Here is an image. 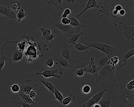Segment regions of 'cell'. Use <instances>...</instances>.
I'll use <instances>...</instances> for the list:
<instances>
[{"label":"cell","mask_w":134,"mask_h":107,"mask_svg":"<svg viewBox=\"0 0 134 107\" xmlns=\"http://www.w3.org/2000/svg\"><path fill=\"white\" fill-rule=\"evenodd\" d=\"M18 40H10L3 44L1 47V54L8 62L9 66L12 63L21 61L23 56V52H20L17 48Z\"/></svg>","instance_id":"cell-1"},{"label":"cell","mask_w":134,"mask_h":107,"mask_svg":"<svg viewBox=\"0 0 134 107\" xmlns=\"http://www.w3.org/2000/svg\"><path fill=\"white\" fill-rule=\"evenodd\" d=\"M116 5H117V4L116 3H113L109 5L104 4L102 6V9L99 10L102 13L101 15L98 16L99 17L102 18L105 15L109 16L115 27L118 25L122 24L120 18L119 11L115 9Z\"/></svg>","instance_id":"cell-2"},{"label":"cell","mask_w":134,"mask_h":107,"mask_svg":"<svg viewBox=\"0 0 134 107\" xmlns=\"http://www.w3.org/2000/svg\"><path fill=\"white\" fill-rule=\"evenodd\" d=\"M116 96V98L123 105L131 106L132 104L134 101L133 90H128L124 86L121 87Z\"/></svg>","instance_id":"cell-3"},{"label":"cell","mask_w":134,"mask_h":107,"mask_svg":"<svg viewBox=\"0 0 134 107\" xmlns=\"http://www.w3.org/2000/svg\"><path fill=\"white\" fill-rule=\"evenodd\" d=\"M115 68L110 65L107 64L102 67L98 73L96 81L98 82L99 81L105 80H110L114 82L115 80Z\"/></svg>","instance_id":"cell-4"},{"label":"cell","mask_w":134,"mask_h":107,"mask_svg":"<svg viewBox=\"0 0 134 107\" xmlns=\"http://www.w3.org/2000/svg\"><path fill=\"white\" fill-rule=\"evenodd\" d=\"M85 46L89 47H93L98 49L111 57L118 56L120 57L121 56L116 48L106 44L99 43L97 42H91L90 43L85 44Z\"/></svg>","instance_id":"cell-5"},{"label":"cell","mask_w":134,"mask_h":107,"mask_svg":"<svg viewBox=\"0 0 134 107\" xmlns=\"http://www.w3.org/2000/svg\"><path fill=\"white\" fill-rule=\"evenodd\" d=\"M53 30L56 33L60 35L70 36L75 33L74 29L70 25H64L61 23L56 22L53 24Z\"/></svg>","instance_id":"cell-6"},{"label":"cell","mask_w":134,"mask_h":107,"mask_svg":"<svg viewBox=\"0 0 134 107\" xmlns=\"http://www.w3.org/2000/svg\"><path fill=\"white\" fill-rule=\"evenodd\" d=\"M25 39L27 42L28 46L23 52V55L25 57H30L33 60H37L39 57L36 47L32 41L26 39Z\"/></svg>","instance_id":"cell-7"},{"label":"cell","mask_w":134,"mask_h":107,"mask_svg":"<svg viewBox=\"0 0 134 107\" xmlns=\"http://www.w3.org/2000/svg\"><path fill=\"white\" fill-rule=\"evenodd\" d=\"M22 38L29 40L33 43L37 50L39 58L43 57V56L44 52L48 50V48L47 47V44H44L43 42L40 43V42H37L35 39V38L33 36L29 35L26 36L25 38H24L23 37Z\"/></svg>","instance_id":"cell-8"},{"label":"cell","mask_w":134,"mask_h":107,"mask_svg":"<svg viewBox=\"0 0 134 107\" xmlns=\"http://www.w3.org/2000/svg\"><path fill=\"white\" fill-rule=\"evenodd\" d=\"M116 98L115 95L106 94L102 95L98 103L101 107H116L114 105Z\"/></svg>","instance_id":"cell-9"},{"label":"cell","mask_w":134,"mask_h":107,"mask_svg":"<svg viewBox=\"0 0 134 107\" xmlns=\"http://www.w3.org/2000/svg\"><path fill=\"white\" fill-rule=\"evenodd\" d=\"M101 68V67L96 64L94 62V58L93 57H91L90 58V63L84 68L85 72L91 73L94 75L96 77H97L98 73Z\"/></svg>","instance_id":"cell-10"},{"label":"cell","mask_w":134,"mask_h":107,"mask_svg":"<svg viewBox=\"0 0 134 107\" xmlns=\"http://www.w3.org/2000/svg\"><path fill=\"white\" fill-rule=\"evenodd\" d=\"M55 63L58 67L59 73L60 75H63V72L66 69L73 67L72 66L70 65L67 60L61 56L58 58L55 59Z\"/></svg>","instance_id":"cell-11"},{"label":"cell","mask_w":134,"mask_h":107,"mask_svg":"<svg viewBox=\"0 0 134 107\" xmlns=\"http://www.w3.org/2000/svg\"><path fill=\"white\" fill-rule=\"evenodd\" d=\"M106 89L101 90L99 92L95 94L87 101L85 102L82 104L83 107H91L92 106L98 103L104 93L106 91Z\"/></svg>","instance_id":"cell-12"},{"label":"cell","mask_w":134,"mask_h":107,"mask_svg":"<svg viewBox=\"0 0 134 107\" xmlns=\"http://www.w3.org/2000/svg\"><path fill=\"white\" fill-rule=\"evenodd\" d=\"M37 86V84L32 83L31 80L28 79L24 84L20 85V91H19L29 95L32 89Z\"/></svg>","instance_id":"cell-13"},{"label":"cell","mask_w":134,"mask_h":107,"mask_svg":"<svg viewBox=\"0 0 134 107\" xmlns=\"http://www.w3.org/2000/svg\"><path fill=\"white\" fill-rule=\"evenodd\" d=\"M40 29L43 33L41 38L46 43H48L49 41L53 42L54 38V36L52 33L51 29H48L45 28L44 27H42L40 28Z\"/></svg>","instance_id":"cell-14"},{"label":"cell","mask_w":134,"mask_h":107,"mask_svg":"<svg viewBox=\"0 0 134 107\" xmlns=\"http://www.w3.org/2000/svg\"><path fill=\"white\" fill-rule=\"evenodd\" d=\"M134 54V46L129 51L127 52L123 55H121L119 57V62L118 65L120 67H122L125 66L126 64L127 61L129 58L133 56Z\"/></svg>","instance_id":"cell-15"},{"label":"cell","mask_w":134,"mask_h":107,"mask_svg":"<svg viewBox=\"0 0 134 107\" xmlns=\"http://www.w3.org/2000/svg\"><path fill=\"white\" fill-rule=\"evenodd\" d=\"M0 15L6 16L10 19L17 20L16 14L13 13L10 10V8H8L3 4H0Z\"/></svg>","instance_id":"cell-16"},{"label":"cell","mask_w":134,"mask_h":107,"mask_svg":"<svg viewBox=\"0 0 134 107\" xmlns=\"http://www.w3.org/2000/svg\"><path fill=\"white\" fill-rule=\"evenodd\" d=\"M43 72H37L36 74L37 75H42L44 78H49L50 79H51V77H56L57 78H59L61 77V75H58L56 74L58 70V68L53 69V70L43 69Z\"/></svg>","instance_id":"cell-17"},{"label":"cell","mask_w":134,"mask_h":107,"mask_svg":"<svg viewBox=\"0 0 134 107\" xmlns=\"http://www.w3.org/2000/svg\"><path fill=\"white\" fill-rule=\"evenodd\" d=\"M99 6L100 5L96 3L95 0H88L84 9L81 12L75 15L73 17L76 18V19L79 18L81 16V15L87 10L91 8H98L99 7Z\"/></svg>","instance_id":"cell-18"},{"label":"cell","mask_w":134,"mask_h":107,"mask_svg":"<svg viewBox=\"0 0 134 107\" xmlns=\"http://www.w3.org/2000/svg\"><path fill=\"white\" fill-rule=\"evenodd\" d=\"M89 48L88 47L86 46L85 45L81 44H74V49L73 53L74 54L80 55L85 54L88 53V49Z\"/></svg>","instance_id":"cell-19"},{"label":"cell","mask_w":134,"mask_h":107,"mask_svg":"<svg viewBox=\"0 0 134 107\" xmlns=\"http://www.w3.org/2000/svg\"><path fill=\"white\" fill-rule=\"evenodd\" d=\"M124 34L127 39L134 40V26H125L124 27Z\"/></svg>","instance_id":"cell-20"},{"label":"cell","mask_w":134,"mask_h":107,"mask_svg":"<svg viewBox=\"0 0 134 107\" xmlns=\"http://www.w3.org/2000/svg\"><path fill=\"white\" fill-rule=\"evenodd\" d=\"M22 8V4L18 0H14L10 4V10L15 14H17Z\"/></svg>","instance_id":"cell-21"},{"label":"cell","mask_w":134,"mask_h":107,"mask_svg":"<svg viewBox=\"0 0 134 107\" xmlns=\"http://www.w3.org/2000/svg\"><path fill=\"white\" fill-rule=\"evenodd\" d=\"M61 56L67 60L69 61L70 65L72 66H73L74 65V64H72L71 61H72L73 63H74V64L77 63V60L76 59L73 60L72 58V56H71L70 52L66 49H63V50L62 53H61Z\"/></svg>","instance_id":"cell-22"},{"label":"cell","mask_w":134,"mask_h":107,"mask_svg":"<svg viewBox=\"0 0 134 107\" xmlns=\"http://www.w3.org/2000/svg\"><path fill=\"white\" fill-rule=\"evenodd\" d=\"M69 17V19H70V25L72 27H74L76 31L84 27V25L80 23L76 18L74 17H70V16Z\"/></svg>","instance_id":"cell-23"},{"label":"cell","mask_w":134,"mask_h":107,"mask_svg":"<svg viewBox=\"0 0 134 107\" xmlns=\"http://www.w3.org/2000/svg\"><path fill=\"white\" fill-rule=\"evenodd\" d=\"M28 46V43L24 38H22L20 40H18L17 44V48L19 51L24 52Z\"/></svg>","instance_id":"cell-24"},{"label":"cell","mask_w":134,"mask_h":107,"mask_svg":"<svg viewBox=\"0 0 134 107\" xmlns=\"http://www.w3.org/2000/svg\"><path fill=\"white\" fill-rule=\"evenodd\" d=\"M62 1V0H46V2L48 5L54 6L57 10H59L63 8Z\"/></svg>","instance_id":"cell-25"},{"label":"cell","mask_w":134,"mask_h":107,"mask_svg":"<svg viewBox=\"0 0 134 107\" xmlns=\"http://www.w3.org/2000/svg\"><path fill=\"white\" fill-rule=\"evenodd\" d=\"M75 98L76 95L74 94H71L69 96H66L65 98H64L63 100L62 104L60 105V107H65L69 104L71 102L75 100Z\"/></svg>","instance_id":"cell-26"},{"label":"cell","mask_w":134,"mask_h":107,"mask_svg":"<svg viewBox=\"0 0 134 107\" xmlns=\"http://www.w3.org/2000/svg\"><path fill=\"white\" fill-rule=\"evenodd\" d=\"M83 32L80 33H74L71 35L69 39L66 40V41L69 43L74 45L76 43L77 40L80 38V36L83 34Z\"/></svg>","instance_id":"cell-27"},{"label":"cell","mask_w":134,"mask_h":107,"mask_svg":"<svg viewBox=\"0 0 134 107\" xmlns=\"http://www.w3.org/2000/svg\"><path fill=\"white\" fill-rule=\"evenodd\" d=\"M18 104L21 105L23 107H43L37 102H34V103L29 104L24 102L21 99L18 102Z\"/></svg>","instance_id":"cell-28"},{"label":"cell","mask_w":134,"mask_h":107,"mask_svg":"<svg viewBox=\"0 0 134 107\" xmlns=\"http://www.w3.org/2000/svg\"><path fill=\"white\" fill-rule=\"evenodd\" d=\"M54 94L53 95V98L57 99L61 103V104H62L63 100L64 98V97L62 93L57 90L55 86V91Z\"/></svg>","instance_id":"cell-29"},{"label":"cell","mask_w":134,"mask_h":107,"mask_svg":"<svg viewBox=\"0 0 134 107\" xmlns=\"http://www.w3.org/2000/svg\"><path fill=\"white\" fill-rule=\"evenodd\" d=\"M47 94V95H51L52 96V94H48L45 93H40L37 91L36 90H32L30 93L29 94V96L30 97V98L32 99L33 101H34L36 98L37 97V94Z\"/></svg>","instance_id":"cell-30"},{"label":"cell","mask_w":134,"mask_h":107,"mask_svg":"<svg viewBox=\"0 0 134 107\" xmlns=\"http://www.w3.org/2000/svg\"><path fill=\"white\" fill-rule=\"evenodd\" d=\"M27 13L25 12L23 8H21L19 11L16 14V17H17V20L18 22H20L21 20L24 19Z\"/></svg>","instance_id":"cell-31"},{"label":"cell","mask_w":134,"mask_h":107,"mask_svg":"<svg viewBox=\"0 0 134 107\" xmlns=\"http://www.w3.org/2000/svg\"><path fill=\"white\" fill-rule=\"evenodd\" d=\"M41 82H42L44 86L49 90L51 91L52 93H54L55 91V84H52L51 82H48V81H45L43 79H41L40 80Z\"/></svg>","instance_id":"cell-32"},{"label":"cell","mask_w":134,"mask_h":107,"mask_svg":"<svg viewBox=\"0 0 134 107\" xmlns=\"http://www.w3.org/2000/svg\"><path fill=\"white\" fill-rule=\"evenodd\" d=\"M19 93L20 96L21 97L22 100L25 103L31 104V103H33L34 102V101H33L32 100V99L30 98V97L28 94L23 93H21L20 91L19 92Z\"/></svg>","instance_id":"cell-33"},{"label":"cell","mask_w":134,"mask_h":107,"mask_svg":"<svg viewBox=\"0 0 134 107\" xmlns=\"http://www.w3.org/2000/svg\"><path fill=\"white\" fill-rule=\"evenodd\" d=\"M112 57L111 56L107 55L106 56L101 58L98 61V66L100 67H103L104 66L107 64V62L109 60L110 58Z\"/></svg>","instance_id":"cell-34"},{"label":"cell","mask_w":134,"mask_h":107,"mask_svg":"<svg viewBox=\"0 0 134 107\" xmlns=\"http://www.w3.org/2000/svg\"><path fill=\"white\" fill-rule=\"evenodd\" d=\"M55 60V58H54L52 57H48L46 58L44 64L46 66L49 67V68H52L54 64Z\"/></svg>","instance_id":"cell-35"},{"label":"cell","mask_w":134,"mask_h":107,"mask_svg":"<svg viewBox=\"0 0 134 107\" xmlns=\"http://www.w3.org/2000/svg\"><path fill=\"white\" fill-rule=\"evenodd\" d=\"M85 71L84 68H77L75 69L74 72V75L75 76L81 77L84 75Z\"/></svg>","instance_id":"cell-36"},{"label":"cell","mask_w":134,"mask_h":107,"mask_svg":"<svg viewBox=\"0 0 134 107\" xmlns=\"http://www.w3.org/2000/svg\"><path fill=\"white\" fill-rule=\"evenodd\" d=\"M91 90V87L90 85L86 84L84 85L81 89L82 93L83 94H87L90 93Z\"/></svg>","instance_id":"cell-37"},{"label":"cell","mask_w":134,"mask_h":107,"mask_svg":"<svg viewBox=\"0 0 134 107\" xmlns=\"http://www.w3.org/2000/svg\"><path fill=\"white\" fill-rule=\"evenodd\" d=\"M72 13V10L69 8H66L64 10L62 15V18H67L68 17L70 16Z\"/></svg>","instance_id":"cell-38"},{"label":"cell","mask_w":134,"mask_h":107,"mask_svg":"<svg viewBox=\"0 0 134 107\" xmlns=\"http://www.w3.org/2000/svg\"><path fill=\"white\" fill-rule=\"evenodd\" d=\"M11 90L13 93H19L20 91V87L18 84H15L12 85L10 87Z\"/></svg>","instance_id":"cell-39"},{"label":"cell","mask_w":134,"mask_h":107,"mask_svg":"<svg viewBox=\"0 0 134 107\" xmlns=\"http://www.w3.org/2000/svg\"><path fill=\"white\" fill-rule=\"evenodd\" d=\"M6 58L3 55L0 57V72H1L2 69L5 65V61Z\"/></svg>","instance_id":"cell-40"},{"label":"cell","mask_w":134,"mask_h":107,"mask_svg":"<svg viewBox=\"0 0 134 107\" xmlns=\"http://www.w3.org/2000/svg\"><path fill=\"white\" fill-rule=\"evenodd\" d=\"M126 88L128 90H132L134 88V80H132L127 84Z\"/></svg>","instance_id":"cell-41"},{"label":"cell","mask_w":134,"mask_h":107,"mask_svg":"<svg viewBox=\"0 0 134 107\" xmlns=\"http://www.w3.org/2000/svg\"><path fill=\"white\" fill-rule=\"evenodd\" d=\"M61 23L64 25H69L70 24V21L69 18H62L61 20Z\"/></svg>","instance_id":"cell-42"},{"label":"cell","mask_w":134,"mask_h":107,"mask_svg":"<svg viewBox=\"0 0 134 107\" xmlns=\"http://www.w3.org/2000/svg\"><path fill=\"white\" fill-rule=\"evenodd\" d=\"M26 61L28 64H31L33 62L34 60L31 58L26 57Z\"/></svg>","instance_id":"cell-43"},{"label":"cell","mask_w":134,"mask_h":107,"mask_svg":"<svg viewBox=\"0 0 134 107\" xmlns=\"http://www.w3.org/2000/svg\"><path fill=\"white\" fill-rule=\"evenodd\" d=\"M115 9L118 11H120L121 10L123 9V7L121 5H116L115 7Z\"/></svg>","instance_id":"cell-44"},{"label":"cell","mask_w":134,"mask_h":107,"mask_svg":"<svg viewBox=\"0 0 134 107\" xmlns=\"http://www.w3.org/2000/svg\"><path fill=\"white\" fill-rule=\"evenodd\" d=\"M119 14L121 16H124L125 14V10L123 9H122L119 11Z\"/></svg>","instance_id":"cell-45"},{"label":"cell","mask_w":134,"mask_h":107,"mask_svg":"<svg viewBox=\"0 0 134 107\" xmlns=\"http://www.w3.org/2000/svg\"><path fill=\"white\" fill-rule=\"evenodd\" d=\"M125 1L129 4H131L133 3V0H125Z\"/></svg>","instance_id":"cell-46"},{"label":"cell","mask_w":134,"mask_h":107,"mask_svg":"<svg viewBox=\"0 0 134 107\" xmlns=\"http://www.w3.org/2000/svg\"><path fill=\"white\" fill-rule=\"evenodd\" d=\"M91 107H101V106H100V105H99V104H98V103H96V104H94Z\"/></svg>","instance_id":"cell-47"},{"label":"cell","mask_w":134,"mask_h":107,"mask_svg":"<svg viewBox=\"0 0 134 107\" xmlns=\"http://www.w3.org/2000/svg\"><path fill=\"white\" fill-rule=\"evenodd\" d=\"M75 0H66V2L69 3H74L75 2Z\"/></svg>","instance_id":"cell-48"},{"label":"cell","mask_w":134,"mask_h":107,"mask_svg":"<svg viewBox=\"0 0 134 107\" xmlns=\"http://www.w3.org/2000/svg\"><path fill=\"white\" fill-rule=\"evenodd\" d=\"M99 1H103V0H99Z\"/></svg>","instance_id":"cell-49"},{"label":"cell","mask_w":134,"mask_h":107,"mask_svg":"<svg viewBox=\"0 0 134 107\" xmlns=\"http://www.w3.org/2000/svg\"><path fill=\"white\" fill-rule=\"evenodd\" d=\"M129 107H131V106H129Z\"/></svg>","instance_id":"cell-50"}]
</instances>
